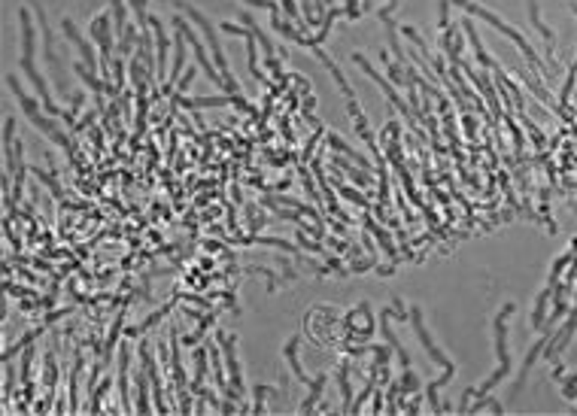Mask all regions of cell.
Masks as SVG:
<instances>
[{"mask_svg": "<svg viewBox=\"0 0 577 416\" xmlns=\"http://www.w3.org/2000/svg\"><path fill=\"white\" fill-rule=\"evenodd\" d=\"M340 386H343V410H353V389H349V380H347V368H340Z\"/></svg>", "mask_w": 577, "mask_h": 416, "instance_id": "cell-24", "label": "cell"}, {"mask_svg": "<svg viewBox=\"0 0 577 416\" xmlns=\"http://www.w3.org/2000/svg\"><path fill=\"white\" fill-rule=\"evenodd\" d=\"M128 6H131V12L137 16V25H140V28L149 25V16H146V6H149V0H128Z\"/></svg>", "mask_w": 577, "mask_h": 416, "instance_id": "cell-21", "label": "cell"}, {"mask_svg": "<svg viewBox=\"0 0 577 416\" xmlns=\"http://www.w3.org/2000/svg\"><path fill=\"white\" fill-rule=\"evenodd\" d=\"M173 25H177V31H182V36H186V43H192V49H195V61H198V67L204 70V76L210 79V83L216 85V89H222V91H228V83H225V76L219 73V67H213V61L207 58V49H204V43L198 40V34L188 28V19L186 16H177L173 19Z\"/></svg>", "mask_w": 577, "mask_h": 416, "instance_id": "cell-3", "label": "cell"}, {"mask_svg": "<svg viewBox=\"0 0 577 416\" xmlns=\"http://www.w3.org/2000/svg\"><path fill=\"white\" fill-rule=\"evenodd\" d=\"M243 3L261 6V10H268V12H274V10H280V6H283V3H276V0H243Z\"/></svg>", "mask_w": 577, "mask_h": 416, "instance_id": "cell-32", "label": "cell"}, {"mask_svg": "<svg viewBox=\"0 0 577 416\" xmlns=\"http://www.w3.org/2000/svg\"><path fill=\"white\" fill-rule=\"evenodd\" d=\"M516 310L514 301H508L505 307L499 310V316H495V355H499L501 364H510V349H508V316Z\"/></svg>", "mask_w": 577, "mask_h": 416, "instance_id": "cell-7", "label": "cell"}, {"mask_svg": "<svg viewBox=\"0 0 577 416\" xmlns=\"http://www.w3.org/2000/svg\"><path fill=\"white\" fill-rule=\"evenodd\" d=\"M508 374H510V364H499V368H495V371H492V374L486 377L483 383H480V386H474V392H477V395H486V392H492L495 386H499L501 380H505Z\"/></svg>", "mask_w": 577, "mask_h": 416, "instance_id": "cell-14", "label": "cell"}, {"mask_svg": "<svg viewBox=\"0 0 577 416\" xmlns=\"http://www.w3.org/2000/svg\"><path fill=\"white\" fill-rule=\"evenodd\" d=\"M310 52H313V55L319 58V61L325 64V70H328V73H331V76H334V83H338V89H340L343 94H347V100H353L356 94H353V89H349V83H347V79H343V73L338 70V64H334L331 58H328V55H325V52H323V49H319V46H310Z\"/></svg>", "mask_w": 577, "mask_h": 416, "instance_id": "cell-13", "label": "cell"}, {"mask_svg": "<svg viewBox=\"0 0 577 416\" xmlns=\"http://www.w3.org/2000/svg\"><path fill=\"white\" fill-rule=\"evenodd\" d=\"M12 134H16V116H6V119H3V146L16 143V140H12Z\"/></svg>", "mask_w": 577, "mask_h": 416, "instance_id": "cell-26", "label": "cell"}, {"mask_svg": "<svg viewBox=\"0 0 577 416\" xmlns=\"http://www.w3.org/2000/svg\"><path fill=\"white\" fill-rule=\"evenodd\" d=\"M462 25H465V31H468V40H471V46H474V55H477V61L483 64V67L499 70V67H495V61H492V58H489V55L483 52V46H480V36H477V31H474V25H471V21H462Z\"/></svg>", "mask_w": 577, "mask_h": 416, "instance_id": "cell-16", "label": "cell"}, {"mask_svg": "<svg viewBox=\"0 0 577 416\" xmlns=\"http://www.w3.org/2000/svg\"><path fill=\"white\" fill-rule=\"evenodd\" d=\"M36 16L31 10V3H25L19 10V34H21V55L36 58Z\"/></svg>", "mask_w": 577, "mask_h": 416, "instance_id": "cell-5", "label": "cell"}, {"mask_svg": "<svg viewBox=\"0 0 577 416\" xmlns=\"http://www.w3.org/2000/svg\"><path fill=\"white\" fill-rule=\"evenodd\" d=\"M61 31H64V36L70 40V46L79 52V61H85L91 70H98V73H100V67H98V52H94V43L85 40L83 31L76 28V21L64 16V19H61Z\"/></svg>", "mask_w": 577, "mask_h": 416, "instance_id": "cell-4", "label": "cell"}, {"mask_svg": "<svg viewBox=\"0 0 577 416\" xmlns=\"http://www.w3.org/2000/svg\"><path fill=\"white\" fill-rule=\"evenodd\" d=\"M298 340H301V338H289V344L283 347V353L289 355V364H292V371H295V377H298V380H301V383H310V377H307V374H304V368L298 364Z\"/></svg>", "mask_w": 577, "mask_h": 416, "instance_id": "cell-17", "label": "cell"}, {"mask_svg": "<svg viewBox=\"0 0 577 416\" xmlns=\"http://www.w3.org/2000/svg\"><path fill=\"white\" fill-rule=\"evenodd\" d=\"M6 89L12 91V98H16V104H19L21 113H25L28 122H31L34 116H40L43 109H46V107H43V100H36L34 94L25 91V85H21V79L16 76V73H6Z\"/></svg>", "mask_w": 577, "mask_h": 416, "instance_id": "cell-6", "label": "cell"}, {"mask_svg": "<svg viewBox=\"0 0 577 416\" xmlns=\"http://www.w3.org/2000/svg\"><path fill=\"white\" fill-rule=\"evenodd\" d=\"M83 104H85V91H73L70 94V113L76 116L79 109H83Z\"/></svg>", "mask_w": 577, "mask_h": 416, "instance_id": "cell-30", "label": "cell"}, {"mask_svg": "<svg viewBox=\"0 0 577 416\" xmlns=\"http://www.w3.org/2000/svg\"><path fill=\"white\" fill-rule=\"evenodd\" d=\"M353 61H356V64H359V67H362L364 73H368V76H371V79H374V83L380 85V89H383V91H386V98H389V100H392V104H395V107L401 109V116H404V119H411V109H407V104H404V100H401V98H398V89H392V85H389V83H386V79H383V76H380V73H377L374 67H371V64H368V58H364V55H359V52H353Z\"/></svg>", "mask_w": 577, "mask_h": 416, "instance_id": "cell-8", "label": "cell"}, {"mask_svg": "<svg viewBox=\"0 0 577 416\" xmlns=\"http://www.w3.org/2000/svg\"><path fill=\"white\" fill-rule=\"evenodd\" d=\"M34 177H36V179H40V182H43V186H49V188H52V192L58 195V182H55L52 177H49V173H43V171H40V167H34Z\"/></svg>", "mask_w": 577, "mask_h": 416, "instance_id": "cell-31", "label": "cell"}, {"mask_svg": "<svg viewBox=\"0 0 577 416\" xmlns=\"http://www.w3.org/2000/svg\"><path fill=\"white\" fill-rule=\"evenodd\" d=\"M328 143H331V149H338V152H347V155L353 158V162H359L362 167H368V162H364V158H362V152H356L353 146H347V143H343L338 134H328Z\"/></svg>", "mask_w": 577, "mask_h": 416, "instance_id": "cell-19", "label": "cell"}, {"mask_svg": "<svg viewBox=\"0 0 577 416\" xmlns=\"http://www.w3.org/2000/svg\"><path fill=\"white\" fill-rule=\"evenodd\" d=\"M323 386H325V377H316V383H313V389H310V395L304 398V404H301V410H313L316 407V398H319V392H323Z\"/></svg>", "mask_w": 577, "mask_h": 416, "instance_id": "cell-22", "label": "cell"}, {"mask_svg": "<svg viewBox=\"0 0 577 416\" xmlns=\"http://www.w3.org/2000/svg\"><path fill=\"white\" fill-rule=\"evenodd\" d=\"M416 386H420L416 374H413L411 368H404V377H401V392H407V395H411V392H416Z\"/></svg>", "mask_w": 577, "mask_h": 416, "instance_id": "cell-25", "label": "cell"}, {"mask_svg": "<svg viewBox=\"0 0 577 416\" xmlns=\"http://www.w3.org/2000/svg\"><path fill=\"white\" fill-rule=\"evenodd\" d=\"M219 28H222V31H228V34H235V36H250V34H252V31H250V28H246V25L240 28V25H235V21H222V25H219Z\"/></svg>", "mask_w": 577, "mask_h": 416, "instance_id": "cell-27", "label": "cell"}, {"mask_svg": "<svg viewBox=\"0 0 577 416\" xmlns=\"http://www.w3.org/2000/svg\"><path fill=\"white\" fill-rule=\"evenodd\" d=\"M525 6H529V16H532V25H535L538 31L544 34L547 46H553V43H556V36H553V31H550V28H547L544 21H541V16H538V3H535V0H525Z\"/></svg>", "mask_w": 577, "mask_h": 416, "instance_id": "cell-18", "label": "cell"}, {"mask_svg": "<svg viewBox=\"0 0 577 416\" xmlns=\"http://www.w3.org/2000/svg\"><path fill=\"white\" fill-rule=\"evenodd\" d=\"M547 298H550V289L541 292V298H538V304H535V316H532V328H541V322H544V310H547Z\"/></svg>", "mask_w": 577, "mask_h": 416, "instance_id": "cell-23", "label": "cell"}, {"mask_svg": "<svg viewBox=\"0 0 577 416\" xmlns=\"http://www.w3.org/2000/svg\"><path fill=\"white\" fill-rule=\"evenodd\" d=\"M235 344H237L235 334H222V353H225V364H228V377H231V383H235V392L240 395V392H243V374H240Z\"/></svg>", "mask_w": 577, "mask_h": 416, "instance_id": "cell-10", "label": "cell"}, {"mask_svg": "<svg viewBox=\"0 0 577 416\" xmlns=\"http://www.w3.org/2000/svg\"><path fill=\"white\" fill-rule=\"evenodd\" d=\"M389 319H392V313H389V310H383V313H380V328H383V338H386V344H389V347H392V349H395V353H398L401 364H404V368H411V355H407V349L401 347L398 334L392 331V322H389Z\"/></svg>", "mask_w": 577, "mask_h": 416, "instance_id": "cell-12", "label": "cell"}, {"mask_svg": "<svg viewBox=\"0 0 577 416\" xmlns=\"http://www.w3.org/2000/svg\"><path fill=\"white\" fill-rule=\"evenodd\" d=\"M192 79H195V70L188 67V70H186V73H182V76H179V83H177V89H173V94H186V89H188V85H192Z\"/></svg>", "mask_w": 577, "mask_h": 416, "instance_id": "cell-28", "label": "cell"}, {"mask_svg": "<svg viewBox=\"0 0 577 416\" xmlns=\"http://www.w3.org/2000/svg\"><path fill=\"white\" fill-rule=\"evenodd\" d=\"M173 6L179 10V16H186L192 25H198V31L204 34V40H207V46H210V52H213V61H216V67L219 73H228V61H225V49H222V43H219V34H216V28H213V21H210L204 12L198 10L195 3H188V0H171Z\"/></svg>", "mask_w": 577, "mask_h": 416, "instance_id": "cell-2", "label": "cell"}, {"mask_svg": "<svg viewBox=\"0 0 577 416\" xmlns=\"http://www.w3.org/2000/svg\"><path fill=\"white\" fill-rule=\"evenodd\" d=\"M137 410H149V398H146V371H137Z\"/></svg>", "mask_w": 577, "mask_h": 416, "instance_id": "cell-20", "label": "cell"}, {"mask_svg": "<svg viewBox=\"0 0 577 416\" xmlns=\"http://www.w3.org/2000/svg\"><path fill=\"white\" fill-rule=\"evenodd\" d=\"M152 25V34H155V76L167 83V49H171V43H167V34H164V21L158 19H149Z\"/></svg>", "mask_w": 577, "mask_h": 416, "instance_id": "cell-9", "label": "cell"}, {"mask_svg": "<svg viewBox=\"0 0 577 416\" xmlns=\"http://www.w3.org/2000/svg\"><path fill=\"white\" fill-rule=\"evenodd\" d=\"M547 340H550V331L541 334V338L532 344V349L525 353V359H523V368H520V377H516V383H514V395H520V389H523V383H525V377H529V371L535 368V362L541 359V353H544V347H547Z\"/></svg>", "mask_w": 577, "mask_h": 416, "instance_id": "cell-11", "label": "cell"}, {"mask_svg": "<svg viewBox=\"0 0 577 416\" xmlns=\"http://www.w3.org/2000/svg\"><path fill=\"white\" fill-rule=\"evenodd\" d=\"M450 3H453V6H462V10L468 12V16L480 19V21H486V25H492L499 34H505L508 40H514V43H516V49H520V52H523L525 58H529V61L535 64L538 70H544V67H541V61H538V55H535V49H532V43L525 40V36H523L520 31H514V28H510L505 19H499V16H495L492 10H486V6H480V3H474V0H450Z\"/></svg>", "mask_w": 577, "mask_h": 416, "instance_id": "cell-1", "label": "cell"}, {"mask_svg": "<svg viewBox=\"0 0 577 416\" xmlns=\"http://www.w3.org/2000/svg\"><path fill=\"white\" fill-rule=\"evenodd\" d=\"M119 392H122V410H131V401H128V347H122V359H119Z\"/></svg>", "mask_w": 577, "mask_h": 416, "instance_id": "cell-15", "label": "cell"}, {"mask_svg": "<svg viewBox=\"0 0 577 416\" xmlns=\"http://www.w3.org/2000/svg\"><path fill=\"white\" fill-rule=\"evenodd\" d=\"M380 55H383V64H389V79H392V83H395V85H404V76H401V67H395V64H392L389 58H386V52H380Z\"/></svg>", "mask_w": 577, "mask_h": 416, "instance_id": "cell-29", "label": "cell"}]
</instances>
